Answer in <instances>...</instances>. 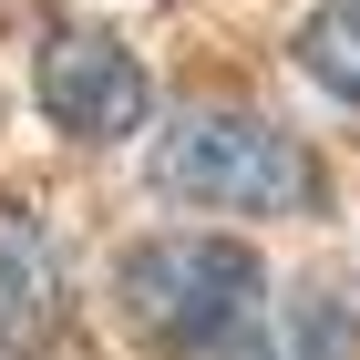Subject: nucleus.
I'll return each mask as SVG.
<instances>
[{
  "label": "nucleus",
  "mask_w": 360,
  "mask_h": 360,
  "mask_svg": "<svg viewBox=\"0 0 360 360\" xmlns=\"http://www.w3.org/2000/svg\"><path fill=\"white\" fill-rule=\"evenodd\" d=\"M113 309H124V330L155 360H226L257 330V309H268V268H257V248H237V237L175 226V237L124 248Z\"/></svg>",
  "instance_id": "nucleus-1"
},
{
  "label": "nucleus",
  "mask_w": 360,
  "mask_h": 360,
  "mask_svg": "<svg viewBox=\"0 0 360 360\" xmlns=\"http://www.w3.org/2000/svg\"><path fill=\"white\" fill-rule=\"evenodd\" d=\"M155 186L186 195V206H217V217H319V165L309 144L268 113L237 103H186L155 134Z\"/></svg>",
  "instance_id": "nucleus-2"
},
{
  "label": "nucleus",
  "mask_w": 360,
  "mask_h": 360,
  "mask_svg": "<svg viewBox=\"0 0 360 360\" xmlns=\"http://www.w3.org/2000/svg\"><path fill=\"white\" fill-rule=\"evenodd\" d=\"M31 93H41V113H52V134H72V144H124V134H144V113H155L144 62L124 52L113 31H83V21L41 41Z\"/></svg>",
  "instance_id": "nucleus-3"
},
{
  "label": "nucleus",
  "mask_w": 360,
  "mask_h": 360,
  "mask_svg": "<svg viewBox=\"0 0 360 360\" xmlns=\"http://www.w3.org/2000/svg\"><path fill=\"white\" fill-rule=\"evenodd\" d=\"M62 319H72V278H62L52 226L31 217L21 195H0V360L41 350Z\"/></svg>",
  "instance_id": "nucleus-4"
},
{
  "label": "nucleus",
  "mask_w": 360,
  "mask_h": 360,
  "mask_svg": "<svg viewBox=\"0 0 360 360\" xmlns=\"http://www.w3.org/2000/svg\"><path fill=\"white\" fill-rule=\"evenodd\" d=\"M299 72L330 103H360V0H319L299 21Z\"/></svg>",
  "instance_id": "nucleus-5"
},
{
  "label": "nucleus",
  "mask_w": 360,
  "mask_h": 360,
  "mask_svg": "<svg viewBox=\"0 0 360 360\" xmlns=\"http://www.w3.org/2000/svg\"><path fill=\"white\" fill-rule=\"evenodd\" d=\"M340 350V330H330V309L319 299H268L257 309V330L237 340L226 360H330Z\"/></svg>",
  "instance_id": "nucleus-6"
}]
</instances>
